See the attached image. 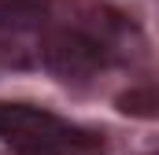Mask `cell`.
<instances>
[{
    "label": "cell",
    "instance_id": "6da1fadb",
    "mask_svg": "<svg viewBox=\"0 0 159 155\" xmlns=\"http://www.w3.org/2000/svg\"><path fill=\"white\" fill-rule=\"evenodd\" d=\"M0 140L15 155H104L107 140L30 104H0Z\"/></svg>",
    "mask_w": 159,
    "mask_h": 155
},
{
    "label": "cell",
    "instance_id": "7a4b0ae2",
    "mask_svg": "<svg viewBox=\"0 0 159 155\" xmlns=\"http://www.w3.org/2000/svg\"><path fill=\"white\" fill-rule=\"evenodd\" d=\"M37 55L59 81H85L107 63V52L81 26H52V30H44L37 41Z\"/></svg>",
    "mask_w": 159,
    "mask_h": 155
},
{
    "label": "cell",
    "instance_id": "3957f363",
    "mask_svg": "<svg viewBox=\"0 0 159 155\" xmlns=\"http://www.w3.org/2000/svg\"><path fill=\"white\" fill-rule=\"evenodd\" d=\"M48 15V0H0V52L11 55V48H22L41 33Z\"/></svg>",
    "mask_w": 159,
    "mask_h": 155
},
{
    "label": "cell",
    "instance_id": "277c9868",
    "mask_svg": "<svg viewBox=\"0 0 159 155\" xmlns=\"http://www.w3.org/2000/svg\"><path fill=\"white\" fill-rule=\"evenodd\" d=\"M156 89L152 85H137V89H129V92H122L119 96V111L122 115H137V118H156Z\"/></svg>",
    "mask_w": 159,
    "mask_h": 155
}]
</instances>
